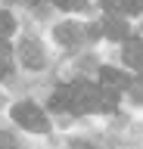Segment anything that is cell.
Listing matches in <instances>:
<instances>
[{"mask_svg":"<svg viewBox=\"0 0 143 149\" xmlns=\"http://www.w3.org/2000/svg\"><path fill=\"white\" fill-rule=\"evenodd\" d=\"M121 56H124V65H131L134 72H143V40L140 37H128Z\"/></svg>","mask_w":143,"mask_h":149,"instance_id":"obj_6","label":"cell"},{"mask_svg":"<svg viewBox=\"0 0 143 149\" xmlns=\"http://www.w3.org/2000/svg\"><path fill=\"white\" fill-rule=\"evenodd\" d=\"M19 56H22V62H25V68H44V50H40L38 40L25 37L19 44Z\"/></svg>","mask_w":143,"mask_h":149,"instance_id":"obj_3","label":"cell"},{"mask_svg":"<svg viewBox=\"0 0 143 149\" xmlns=\"http://www.w3.org/2000/svg\"><path fill=\"white\" fill-rule=\"evenodd\" d=\"M59 9H68V13H81V9H87V0H53Z\"/></svg>","mask_w":143,"mask_h":149,"instance_id":"obj_10","label":"cell"},{"mask_svg":"<svg viewBox=\"0 0 143 149\" xmlns=\"http://www.w3.org/2000/svg\"><path fill=\"white\" fill-rule=\"evenodd\" d=\"M13 121L22 124L25 130H31V134H44L47 130V115L34 102H16L13 106Z\"/></svg>","mask_w":143,"mask_h":149,"instance_id":"obj_2","label":"cell"},{"mask_svg":"<svg viewBox=\"0 0 143 149\" xmlns=\"http://www.w3.org/2000/svg\"><path fill=\"white\" fill-rule=\"evenodd\" d=\"M16 31V19L10 16V13H0V37H6Z\"/></svg>","mask_w":143,"mask_h":149,"instance_id":"obj_11","label":"cell"},{"mask_svg":"<svg viewBox=\"0 0 143 149\" xmlns=\"http://www.w3.org/2000/svg\"><path fill=\"white\" fill-rule=\"evenodd\" d=\"M103 9L106 13H121V0H103Z\"/></svg>","mask_w":143,"mask_h":149,"instance_id":"obj_14","label":"cell"},{"mask_svg":"<svg viewBox=\"0 0 143 149\" xmlns=\"http://www.w3.org/2000/svg\"><path fill=\"white\" fill-rule=\"evenodd\" d=\"M128 90L134 93V100H143V78H137V81L128 84Z\"/></svg>","mask_w":143,"mask_h":149,"instance_id":"obj_13","label":"cell"},{"mask_svg":"<svg viewBox=\"0 0 143 149\" xmlns=\"http://www.w3.org/2000/svg\"><path fill=\"white\" fill-rule=\"evenodd\" d=\"M68 149H93V146L84 143V140H75V143H68Z\"/></svg>","mask_w":143,"mask_h":149,"instance_id":"obj_16","label":"cell"},{"mask_svg":"<svg viewBox=\"0 0 143 149\" xmlns=\"http://www.w3.org/2000/svg\"><path fill=\"white\" fill-rule=\"evenodd\" d=\"M121 13H124V16L143 13V0H121Z\"/></svg>","mask_w":143,"mask_h":149,"instance_id":"obj_12","label":"cell"},{"mask_svg":"<svg viewBox=\"0 0 143 149\" xmlns=\"http://www.w3.org/2000/svg\"><path fill=\"white\" fill-rule=\"evenodd\" d=\"M100 28H103V34L112 37V40H128V25H124V19H118V16H109Z\"/></svg>","mask_w":143,"mask_h":149,"instance_id":"obj_7","label":"cell"},{"mask_svg":"<svg viewBox=\"0 0 143 149\" xmlns=\"http://www.w3.org/2000/svg\"><path fill=\"white\" fill-rule=\"evenodd\" d=\"M10 68H13V50H10V44L0 37V78H6Z\"/></svg>","mask_w":143,"mask_h":149,"instance_id":"obj_8","label":"cell"},{"mask_svg":"<svg viewBox=\"0 0 143 149\" xmlns=\"http://www.w3.org/2000/svg\"><path fill=\"white\" fill-rule=\"evenodd\" d=\"M128 84H131V78H128V74H121L118 68H112V65H103V68H100V87L118 93V90H124Z\"/></svg>","mask_w":143,"mask_h":149,"instance_id":"obj_5","label":"cell"},{"mask_svg":"<svg viewBox=\"0 0 143 149\" xmlns=\"http://www.w3.org/2000/svg\"><path fill=\"white\" fill-rule=\"evenodd\" d=\"M53 37H56L59 44H66V47H75V44H81V40L87 37V28H81V25H72V22H62V25H56Z\"/></svg>","mask_w":143,"mask_h":149,"instance_id":"obj_4","label":"cell"},{"mask_svg":"<svg viewBox=\"0 0 143 149\" xmlns=\"http://www.w3.org/2000/svg\"><path fill=\"white\" fill-rule=\"evenodd\" d=\"M66 106H68V93H66V87H59V90L53 93V100H50V109L66 112Z\"/></svg>","mask_w":143,"mask_h":149,"instance_id":"obj_9","label":"cell"},{"mask_svg":"<svg viewBox=\"0 0 143 149\" xmlns=\"http://www.w3.org/2000/svg\"><path fill=\"white\" fill-rule=\"evenodd\" d=\"M0 149H16V143H13L6 134H0Z\"/></svg>","mask_w":143,"mask_h":149,"instance_id":"obj_15","label":"cell"},{"mask_svg":"<svg viewBox=\"0 0 143 149\" xmlns=\"http://www.w3.org/2000/svg\"><path fill=\"white\" fill-rule=\"evenodd\" d=\"M68 93V106L66 112H75V115H87V112H100V87L90 81H75L66 87Z\"/></svg>","mask_w":143,"mask_h":149,"instance_id":"obj_1","label":"cell"}]
</instances>
